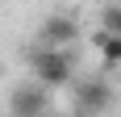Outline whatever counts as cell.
<instances>
[{
	"label": "cell",
	"mask_w": 121,
	"mask_h": 117,
	"mask_svg": "<svg viewBox=\"0 0 121 117\" xmlns=\"http://www.w3.org/2000/svg\"><path fill=\"white\" fill-rule=\"evenodd\" d=\"M100 29H121V9H117V4L100 13Z\"/></svg>",
	"instance_id": "6"
},
{
	"label": "cell",
	"mask_w": 121,
	"mask_h": 117,
	"mask_svg": "<svg viewBox=\"0 0 121 117\" xmlns=\"http://www.w3.org/2000/svg\"><path fill=\"white\" fill-rule=\"evenodd\" d=\"M96 50H100V58L104 63H121V29H100L96 34Z\"/></svg>",
	"instance_id": "5"
},
{
	"label": "cell",
	"mask_w": 121,
	"mask_h": 117,
	"mask_svg": "<svg viewBox=\"0 0 121 117\" xmlns=\"http://www.w3.org/2000/svg\"><path fill=\"white\" fill-rule=\"evenodd\" d=\"M46 109H50V88L38 84V80L17 84L13 96H9V113L13 117H38V113H46Z\"/></svg>",
	"instance_id": "2"
},
{
	"label": "cell",
	"mask_w": 121,
	"mask_h": 117,
	"mask_svg": "<svg viewBox=\"0 0 121 117\" xmlns=\"http://www.w3.org/2000/svg\"><path fill=\"white\" fill-rule=\"evenodd\" d=\"M75 38H79V25L67 13H50L42 21V46H71Z\"/></svg>",
	"instance_id": "3"
},
{
	"label": "cell",
	"mask_w": 121,
	"mask_h": 117,
	"mask_svg": "<svg viewBox=\"0 0 121 117\" xmlns=\"http://www.w3.org/2000/svg\"><path fill=\"white\" fill-rule=\"evenodd\" d=\"M113 105V88L109 84H79L75 88V109L79 113H104Z\"/></svg>",
	"instance_id": "4"
},
{
	"label": "cell",
	"mask_w": 121,
	"mask_h": 117,
	"mask_svg": "<svg viewBox=\"0 0 121 117\" xmlns=\"http://www.w3.org/2000/svg\"><path fill=\"white\" fill-rule=\"evenodd\" d=\"M29 75L46 88H63L75 75V58L67 54V46H38L29 50Z\"/></svg>",
	"instance_id": "1"
}]
</instances>
